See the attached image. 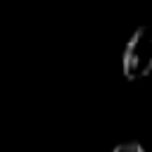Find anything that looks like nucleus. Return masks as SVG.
I'll return each mask as SVG.
<instances>
[{
  "instance_id": "f257e3e1",
  "label": "nucleus",
  "mask_w": 152,
  "mask_h": 152,
  "mask_svg": "<svg viewBox=\"0 0 152 152\" xmlns=\"http://www.w3.org/2000/svg\"><path fill=\"white\" fill-rule=\"evenodd\" d=\"M121 69L126 81H140L152 74V24L138 26L124 45Z\"/></svg>"
},
{
  "instance_id": "f03ea898",
  "label": "nucleus",
  "mask_w": 152,
  "mask_h": 152,
  "mask_svg": "<svg viewBox=\"0 0 152 152\" xmlns=\"http://www.w3.org/2000/svg\"><path fill=\"white\" fill-rule=\"evenodd\" d=\"M112 152H145V147L135 140H126V142H119Z\"/></svg>"
}]
</instances>
